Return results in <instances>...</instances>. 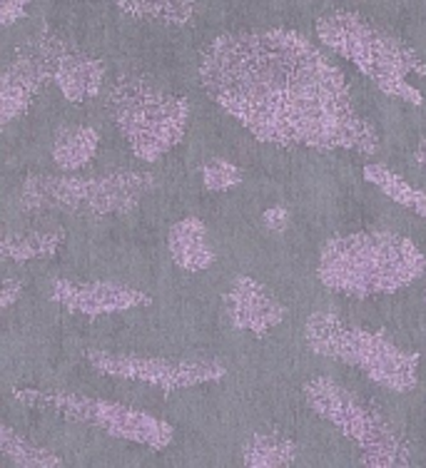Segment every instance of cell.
Instances as JSON below:
<instances>
[{"label":"cell","mask_w":426,"mask_h":468,"mask_svg":"<svg viewBox=\"0 0 426 468\" xmlns=\"http://www.w3.org/2000/svg\"><path fill=\"white\" fill-rule=\"evenodd\" d=\"M304 339L317 356L349 364L389 391L407 394L417 387L419 351L401 349L387 334L352 324L335 312H314L304 324Z\"/></svg>","instance_id":"277c9868"},{"label":"cell","mask_w":426,"mask_h":468,"mask_svg":"<svg viewBox=\"0 0 426 468\" xmlns=\"http://www.w3.org/2000/svg\"><path fill=\"white\" fill-rule=\"evenodd\" d=\"M20 294H23V284H20L18 280L8 277V280L3 282V289H0V306H3V309H10V306L18 302Z\"/></svg>","instance_id":"603a6c76"},{"label":"cell","mask_w":426,"mask_h":468,"mask_svg":"<svg viewBox=\"0 0 426 468\" xmlns=\"http://www.w3.org/2000/svg\"><path fill=\"white\" fill-rule=\"evenodd\" d=\"M202 185L209 192H227L235 189L237 185H242V170L232 165L229 160L215 157L202 167Z\"/></svg>","instance_id":"44dd1931"},{"label":"cell","mask_w":426,"mask_h":468,"mask_svg":"<svg viewBox=\"0 0 426 468\" xmlns=\"http://www.w3.org/2000/svg\"><path fill=\"white\" fill-rule=\"evenodd\" d=\"M426 271V254L409 237L367 229L332 237L319 250L317 280L345 297H381L411 287Z\"/></svg>","instance_id":"7a4b0ae2"},{"label":"cell","mask_w":426,"mask_h":468,"mask_svg":"<svg viewBox=\"0 0 426 468\" xmlns=\"http://www.w3.org/2000/svg\"><path fill=\"white\" fill-rule=\"evenodd\" d=\"M208 98L260 143L379 153V135L354 110L346 78L297 30H245L212 40L200 63Z\"/></svg>","instance_id":"6da1fadb"},{"label":"cell","mask_w":426,"mask_h":468,"mask_svg":"<svg viewBox=\"0 0 426 468\" xmlns=\"http://www.w3.org/2000/svg\"><path fill=\"white\" fill-rule=\"evenodd\" d=\"M304 399L309 409L339 433L359 446V461L369 468H404L411 466V449L379 409L367 404L335 378L317 377L304 384Z\"/></svg>","instance_id":"52a82bcc"},{"label":"cell","mask_w":426,"mask_h":468,"mask_svg":"<svg viewBox=\"0 0 426 468\" xmlns=\"http://www.w3.org/2000/svg\"><path fill=\"white\" fill-rule=\"evenodd\" d=\"M50 299L68 312L82 316H101L130 312L140 306H150L153 299L140 289L115 284V282H73L55 280Z\"/></svg>","instance_id":"8fae6325"},{"label":"cell","mask_w":426,"mask_h":468,"mask_svg":"<svg viewBox=\"0 0 426 468\" xmlns=\"http://www.w3.org/2000/svg\"><path fill=\"white\" fill-rule=\"evenodd\" d=\"M110 115L143 163H157L185 140L190 102L143 75H120L108 90Z\"/></svg>","instance_id":"8992f818"},{"label":"cell","mask_w":426,"mask_h":468,"mask_svg":"<svg viewBox=\"0 0 426 468\" xmlns=\"http://www.w3.org/2000/svg\"><path fill=\"white\" fill-rule=\"evenodd\" d=\"M88 361L98 374L125 381H140L163 391L192 388L225 378L227 369L212 359H160L140 354H112V351L91 349Z\"/></svg>","instance_id":"9c48e42d"},{"label":"cell","mask_w":426,"mask_h":468,"mask_svg":"<svg viewBox=\"0 0 426 468\" xmlns=\"http://www.w3.org/2000/svg\"><path fill=\"white\" fill-rule=\"evenodd\" d=\"M65 232L63 229H36V232H5L0 254L8 261H30V260H46L58 254L63 247Z\"/></svg>","instance_id":"2e32d148"},{"label":"cell","mask_w":426,"mask_h":468,"mask_svg":"<svg viewBox=\"0 0 426 468\" xmlns=\"http://www.w3.org/2000/svg\"><path fill=\"white\" fill-rule=\"evenodd\" d=\"M167 250L175 264L185 271H205L218 260L209 247L208 227L197 217H185L170 227Z\"/></svg>","instance_id":"5bb4252c"},{"label":"cell","mask_w":426,"mask_h":468,"mask_svg":"<svg viewBox=\"0 0 426 468\" xmlns=\"http://www.w3.org/2000/svg\"><path fill=\"white\" fill-rule=\"evenodd\" d=\"M18 401L33 406H46L55 414L73 419L78 423H88L108 433L112 439L140 443L150 451L167 449L175 439L173 423L163 421L157 416L133 409V406L108 401V399L80 397V394H68V391H55L46 394L37 388H18L13 391Z\"/></svg>","instance_id":"ba28073f"},{"label":"cell","mask_w":426,"mask_h":468,"mask_svg":"<svg viewBox=\"0 0 426 468\" xmlns=\"http://www.w3.org/2000/svg\"><path fill=\"white\" fill-rule=\"evenodd\" d=\"M229 322L240 332L264 336L284 322V306L270 289L247 274H240L225 297Z\"/></svg>","instance_id":"4fadbf2b"},{"label":"cell","mask_w":426,"mask_h":468,"mask_svg":"<svg viewBox=\"0 0 426 468\" xmlns=\"http://www.w3.org/2000/svg\"><path fill=\"white\" fill-rule=\"evenodd\" d=\"M0 453L18 468H60L63 459L46 446L20 436L13 426H0Z\"/></svg>","instance_id":"d6986e66"},{"label":"cell","mask_w":426,"mask_h":468,"mask_svg":"<svg viewBox=\"0 0 426 468\" xmlns=\"http://www.w3.org/2000/svg\"><path fill=\"white\" fill-rule=\"evenodd\" d=\"M317 36L322 46L342 55L384 95L404 100L409 105L424 102V95L414 88L411 78H424L426 65L401 37L391 36L352 10H335L319 18Z\"/></svg>","instance_id":"3957f363"},{"label":"cell","mask_w":426,"mask_h":468,"mask_svg":"<svg viewBox=\"0 0 426 468\" xmlns=\"http://www.w3.org/2000/svg\"><path fill=\"white\" fill-rule=\"evenodd\" d=\"M122 13L140 20H154L167 26H185L195 13L197 0H110Z\"/></svg>","instance_id":"ffe728a7"},{"label":"cell","mask_w":426,"mask_h":468,"mask_svg":"<svg viewBox=\"0 0 426 468\" xmlns=\"http://www.w3.org/2000/svg\"><path fill=\"white\" fill-rule=\"evenodd\" d=\"M48 80H53V72L30 37L16 50V58L5 65L0 78V122L8 125L16 117L26 115Z\"/></svg>","instance_id":"7c38bea8"},{"label":"cell","mask_w":426,"mask_h":468,"mask_svg":"<svg viewBox=\"0 0 426 468\" xmlns=\"http://www.w3.org/2000/svg\"><path fill=\"white\" fill-rule=\"evenodd\" d=\"M300 459V446L280 433H254L242 446V463L250 468L292 466Z\"/></svg>","instance_id":"e0dca14e"},{"label":"cell","mask_w":426,"mask_h":468,"mask_svg":"<svg viewBox=\"0 0 426 468\" xmlns=\"http://www.w3.org/2000/svg\"><path fill=\"white\" fill-rule=\"evenodd\" d=\"M364 180L372 182L381 195L394 199L397 205L411 209L414 215L426 219V192L414 187V185H409L397 172H391L389 167H381V165H367L364 167Z\"/></svg>","instance_id":"ac0fdd59"},{"label":"cell","mask_w":426,"mask_h":468,"mask_svg":"<svg viewBox=\"0 0 426 468\" xmlns=\"http://www.w3.org/2000/svg\"><path fill=\"white\" fill-rule=\"evenodd\" d=\"M33 0H0V23L3 27H10L16 20L26 16V8Z\"/></svg>","instance_id":"7402d4cb"},{"label":"cell","mask_w":426,"mask_h":468,"mask_svg":"<svg viewBox=\"0 0 426 468\" xmlns=\"http://www.w3.org/2000/svg\"><path fill=\"white\" fill-rule=\"evenodd\" d=\"M262 222H264V227L270 229V232H274V234L284 232V227H287V209L270 207L267 212H264Z\"/></svg>","instance_id":"cb8c5ba5"},{"label":"cell","mask_w":426,"mask_h":468,"mask_svg":"<svg viewBox=\"0 0 426 468\" xmlns=\"http://www.w3.org/2000/svg\"><path fill=\"white\" fill-rule=\"evenodd\" d=\"M37 50L46 58L48 68L53 72V80L70 102H85V100L101 95L102 80H105V65L92 58L80 48L65 43L53 33H40L33 37Z\"/></svg>","instance_id":"30bf717a"},{"label":"cell","mask_w":426,"mask_h":468,"mask_svg":"<svg viewBox=\"0 0 426 468\" xmlns=\"http://www.w3.org/2000/svg\"><path fill=\"white\" fill-rule=\"evenodd\" d=\"M101 147V133L85 125H68L55 133L53 163L60 172L85 170Z\"/></svg>","instance_id":"9a60e30c"},{"label":"cell","mask_w":426,"mask_h":468,"mask_svg":"<svg viewBox=\"0 0 426 468\" xmlns=\"http://www.w3.org/2000/svg\"><path fill=\"white\" fill-rule=\"evenodd\" d=\"M154 187L147 172L112 170L102 175H33L18 189L27 212H65L80 217L127 215Z\"/></svg>","instance_id":"5b68a950"},{"label":"cell","mask_w":426,"mask_h":468,"mask_svg":"<svg viewBox=\"0 0 426 468\" xmlns=\"http://www.w3.org/2000/svg\"><path fill=\"white\" fill-rule=\"evenodd\" d=\"M414 157H417L419 165H424L426 167V140H421V143L417 144V153H414Z\"/></svg>","instance_id":"d4e9b609"}]
</instances>
